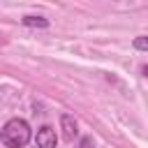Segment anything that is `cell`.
Wrapping results in <instances>:
<instances>
[{
    "label": "cell",
    "mask_w": 148,
    "mask_h": 148,
    "mask_svg": "<svg viewBox=\"0 0 148 148\" xmlns=\"http://www.w3.org/2000/svg\"><path fill=\"white\" fill-rule=\"evenodd\" d=\"M76 148H95V143H92V139L90 136H83L81 141H79V146Z\"/></svg>",
    "instance_id": "obj_6"
},
{
    "label": "cell",
    "mask_w": 148,
    "mask_h": 148,
    "mask_svg": "<svg viewBox=\"0 0 148 148\" xmlns=\"http://www.w3.org/2000/svg\"><path fill=\"white\" fill-rule=\"evenodd\" d=\"M132 46H134L136 51H148V35H139V37H134V39H132Z\"/></svg>",
    "instance_id": "obj_5"
},
{
    "label": "cell",
    "mask_w": 148,
    "mask_h": 148,
    "mask_svg": "<svg viewBox=\"0 0 148 148\" xmlns=\"http://www.w3.org/2000/svg\"><path fill=\"white\" fill-rule=\"evenodd\" d=\"M35 143H37V148H56V143H58L56 130L51 125H42L35 134Z\"/></svg>",
    "instance_id": "obj_2"
},
{
    "label": "cell",
    "mask_w": 148,
    "mask_h": 148,
    "mask_svg": "<svg viewBox=\"0 0 148 148\" xmlns=\"http://www.w3.org/2000/svg\"><path fill=\"white\" fill-rule=\"evenodd\" d=\"M141 72H143V76H148V65H146V67H143Z\"/></svg>",
    "instance_id": "obj_7"
},
{
    "label": "cell",
    "mask_w": 148,
    "mask_h": 148,
    "mask_svg": "<svg viewBox=\"0 0 148 148\" xmlns=\"http://www.w3.org/2000/svg\"><path fill=\"white\" fill-rule=\"evenodd\" d=\"M32 132H30V125L28 120L23 118H12L5 123L2 132H0V141L5 148H23L28 141H30Z\"/></svg>",
    "instance_id": "obj_1"
},
{
    "label": "cell",
    "mask_w": 148,
    "mask_h": 148,
    "mask_svg": "<svg viewBox=\"0 0 148 148\" xmlns=\"http://www.w3.org/2000/svg\"><path fill=\"white\" fill-rule=\"evenodd\" d=\"M23 25H28V28H49V18H44V16H23Z\"/></svg>",
    "instance_id": "obj_4"
},
{
    "label": "cell",
    "mask_w": 148,
    "mask_h": 148,
    "mask_svg": "<svg viewBox=\"0 0 148 148\" xmlns=\"http://www.w3.org/2000/svg\"><path fill=\"white\" fill-rule=\"evenodd\" d=\"M60 127H62V136H65L67 141H74V139H76V134H79V123H76L74 116L62 113V116H60Z\"/></svg>",
    "instance_id": "obj_3"
}]
</instances>
